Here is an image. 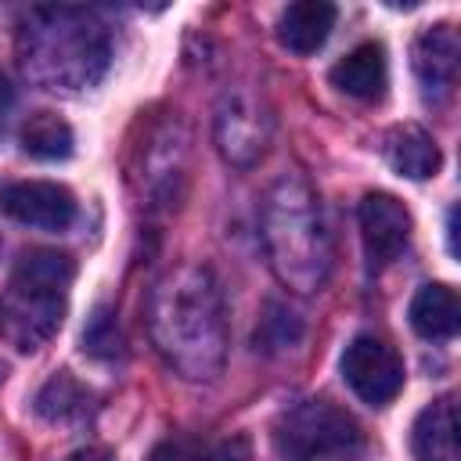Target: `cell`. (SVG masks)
Masks as SVG:
<instances>
[{
  "mask_svg": "<svg viewBox=\"0 0 461 461\" xmlns=\"http://www.w3.org/2000/svg\"><path fill=\"white\" fill-rule=\"evenodd\" d=\"M148 331L158 357L187 382H212L227 360V310L205 267H173L148 295Z\"/></svg>",
  "mask_w": 461,
  "mask_h": 461,
  "instance_id": "obj_1",
  "label": "cell"
},
{
  "mask_svg": "<svg viewBox=\"0 0 461 461\" xmlns=\"http://www.w3.org/2000/svg\"><path fill=\"white\" fill-rule=\"evenodd\" d=\"M18 54L29 79L47 90H90L101 83L112 40L83 7H32L18 32Z\"/></svg>",
  "mask_w": 461,
  "mask_h": 461,
  "instance_id": "obj_2",
  "label": "cell"
},
{
  "mask_svg": "<svg viewBox=\"0 0 461 461\" xmlns=\"http://www.w3.org/2000/svg\"><path fill=\"white\" fill-rule=\"evenodd\" d=\"M263 245L274 277L299 295L324 288L331 270V238L313 187L288 173L281 176L263 202Z\"/></svg>",
  "mask_w": 461,
  "mask_h": 461,
  "instance_id": "obj_3",
  "label": "cell"
},
{
  "mask_svg": "<svg viewBox=\"0 0 461 461\" xmlns=\"http://www.w3.org/2000/svg\"><path fill=\"white\" fill-rule=\"evenodd\" d=\"M72 277V256L58 249L25 252L7 281V292L0 295V339L18 353L40 349L65 321Z\"/></svg>",
  "mask_w": 461,
  "mask_h": 461,
  "instance_id": "obj_4",
  "label": "cell"
},
{
  "mask_svg": "<svg viewBox=\"0 0 461 461\" xmlns=\"http://www.w3.org/2000/svg\"><path fill=\"white\" fill-rule=\"evenodd\" d=\"M277 450L288 461H349L364 447V432L349 411L331 400H303L277 418Z\"/></svg>",
  "mask_w": 461,
  "mask_h": 461,
  "instance_id": "obj_5",
  "label": "cell"
},
{
  "mask_svg": "<svg viewBox=\"0 0 461 461\" xmlns=\"http://www.w3.org/2000/svg\"><path fill=\"white\" fill-rule=\"evenodd\" d=\"M267 140H270L267 104L245 86L227 90L216 108V144L223 158L234 166H252L267 151Z\"/></svg>",
  "mask_w": 461,
  "mask_h": 461,
  "instance_id": "obj_6",
  "label": "cell"
},
{
  "mask_svg": "<svg viewBox=\"0 0 461 461\" xmlns=\"http://www.w3.org/2000/svg\"><path fill=\"white\" fill-rule=\"evenodd\" d=\"M342 378L364 403L385 407L403 389V360L389 342L357 335L342 353Z\"/></svg>",
  "mask_w": 461,
  "mask_h": 461,
  "instance_id": "obj_7",
  "label": "cell"
},
{
  "mask_svg": "<svg viewBox=\"0 0 461 461\" xmlns=\"http://www.w3.org/2000/svg\"><path fill=\"white\" fill-rule=\"evenodd\" d=\"M0 209L36 230H65L76 220V194L54 180H14L0 187Z\"/></svg>",
  "mask_w": 461,
  "mask_h": 461,
  "instance_id": "obj_8",
  "label": "cell"
},
{
  "mask_svg": "<svg viewBox=\"0 0 461 461\" xmlns=\"http://www.w3.org/2000/svg\"><path fill=\"white\" fill-rule=\"evenodd\" d=\"M411 212L396 194L385 191H371L360 202V238H364V252L371 259V267H385L393 263L407 241H411Z\"/></svg>",
  "mask_w": 461,
  "mask_h": 461,
  "instance_id": "obj_9",
  "label": "cell"
},
{
  "mask_svg": "<svg viewBox=\"0 0 461 461\" xmlns=\"http://www.w3.org/2000/svg\"><path fill=\"white\" fill-rule=\"evenodd\" d=\"M414 76H418V86L425 94V101L432 104H443L454 86H457V58H461V43H457V32L454 25L439 22V25H429L418 32L414 40Z\"/></svg>",
  "mask_w": 461,
  "mask_h": 461,
  "instance_id": "obj_10",
  "label": "cell"
},
{
  "mask_svg": "<svg viewBox=\"0 0 461 461\" xmlns=\"http://www.w3.org/2000/svg\"><path fill=\"white\" fill-rule=\"evenodd\" d=\"M411 450L418 461H461L457 450V403L454 393L436 396L411 429Z\"/></svg>",
  "mask_w": 461,
  "mask_h": 461,
  "instance_id": "obj_11",
  "label": "cell"
},
{
  "mask_svg": "<svg viewBox=\"0 0 461 461\" xmlns=\"http://www.w3.org/2000/svg\"><path fill=\"white\" fill-rule=\"evenodd\" d=\"M331 83L357 101H378L389 86V61L382 43H360L346 58H339L331 65Z\"/></svg>",
  "mask_w": 461,
  "mask_h": 461,
  "instance_id": "obj_12",
  "label": "cell"
},
{
  "mask_svg": "<svg viewBox=\"0 0 461 461\" xmlns=\"http://www.w3.org/2000/svg\"><path fill=\"white\" fill-rule=\"evenodd\" d=\"M331 29H335V7L324 0L288 4L277 18V40L295 54H313L317 47H324Z\"/></svg>",
  "mask_w": 461,
  "mask_h": 461,
  "instance_id": "obj_13",
  "label": "cell"
},
{
  "mask_svg": "<svg viewBox=\"0 0 461 461\" xmlns=\"http://www.w3.org/2000/svg\"><path fill=\"white\" fill-rule=\"evenodd\" d=\"M382 151H385V162L400 176H411V180L436 176V169H439V148H436V140L421 126H414V122L393 126L385 133Z\"/></svg>",
  "mask_w": 461,
  "mask_h": 461,
  "instance_id": "obj_14",
  "label": "cell"
},
{
  "mask_svg": "<svg viewBox=\"0 0 461 461\" xmlns=\"http://www.w3.org/2000/svg\"><path fill=\"white\" fill-rule=\"evenodd\" d=\"M461 324V306H457V292L450 285L429 281L414 292L411 299V328L421 339H454Z\"/></svg>",
  "mask_w": 461,
  "mask_h": 461,
  "instance_id": "obj_15",
  "label": "cell"
},
{
  "mask_svg": "<svg viewBox=\"0 0 461 461\" xmlns=\"http://www.w3.org/2000/svg\"><path fill=\"white\" fill-rule=\"evenodd\" d=\"M72 126L54 112H32L22 122V151L40 162H61L72 155Z\"/></svg>",
  "mask_w": 461,
  "mask_h": 461,
  "instance_id": "obj_16",
  "label": "cell"
},
{
  "mask_svg": "<svg viewBox=\"0 0 461 461\" xmlns=\"http://www.w3.org/2000/svg\"><path fill=\"white\" fill-rule=\"evenodd\" d=\"M90 407V393L68 375V371H58L43 382V389L36 393V414L54 421V425H65V421H79Z\"/></svg>",
  "mask_w": 461,
  "mask_h": 461,
  "instance_id": "obj_17",
  "label": "cell"
},
{
  "mask_svg": "<svg viewBox=\"0 0 461 461\" xmlns=\"http://www.w3.org/2000/svg\"><path fill=\"white\" fill-rule=\"evenodd\" d=\"M151 461H252V450L241 436L234 439H194V436H176L158 443Z\"/></svg>",
  "mask_w": 461,
  "mask_h": 461,
  "instance_id": "obj_18",
  "label": "cell"
},
{
  "mask_svg": "<svg viewBox=\"0 0 461 461\" xmlns=\"http://www.w3.org/2000/svg\"><path fill=\"white\" fill-rule=\"evenodd\" d=\"M299 335H303L299 317H295L285 303H270V306H267V317H263V328L256 331V339H259L267 349H285V346L299 342Z\"/></svg>",
  "mask_w": 461,
  "mask_h": 461,
  "instance_id": "obj_19",
  "label": "cell"
},
{
  "mask_svg": "<svg viewBox=\"0 0 461 461\" xmlns=\"http://www.w3.org/2000/svg\"><path fill=\"white\" fill-rule=\"evenodd\" d=\"M83 342H86L90 353H101V357H112V353H115V346H119V339H115V321H112V313H108L104 306L94 313L90 328L83 331Z\"/></svg>",
  "mask_w": 461,
  "mask_h": 461,
  "instance_id": "obj_20",
  "label": "cell"
},
{
  "mask_svg": "<svg viewBox=\"0 0 461 461\" xmlns=\"http://www.w3.org/2000/svg\"><path fill=\"white\" fill-rule=\"evenodd\" d=\"M65 461H115V454H112V450H104V447H83V450L68 454Z\"/></svg>",
  "mask_w": 461,
  "mask_h": 461,
  "instance_id": "obj_21",
  "label": "cell"
}]
</instances>
